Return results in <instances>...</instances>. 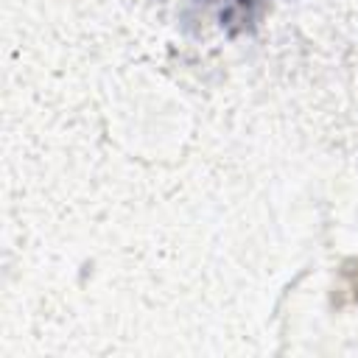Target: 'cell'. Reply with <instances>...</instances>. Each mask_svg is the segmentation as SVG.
Returning <instances> with one entry per match:
<instances>
[{
	"label": "cell",
	"instance_id": "6da1fadb",
	"mask_svg": "<svg viewBox=\"0 0 358 358\" xmlns=\"http://www.w3.org/2000/svg\"><path fill=\"white\" fill-rule=\"evenodd\" d=\"M263 3L266 0H204V6H210L215 11L221 28H227V31L252 28V22L257 20Z\"/></svg>",
	"mask_w": 358,
	"mask_h": 358
}]
</instances>
